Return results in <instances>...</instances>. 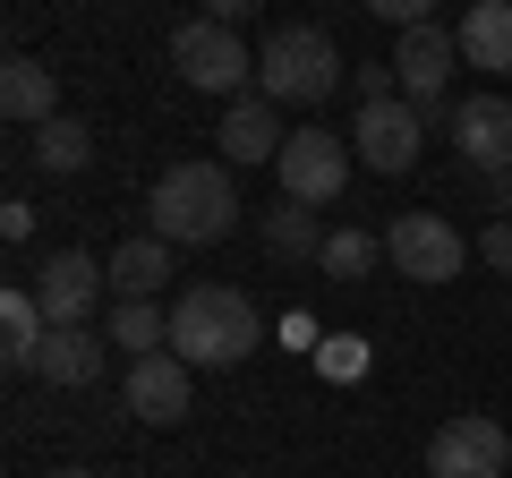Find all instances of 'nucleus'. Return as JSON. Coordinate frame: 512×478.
I'll return each instance as SVG.
<instances>
[{"mask_svg":"<svg viewBox=\"0 0 512 478\" xmlns=\"http://www.w3.org/2000/svg\"><path fill=\"white\" fill-rule=\"evenodd\" d=\"M256 342H265V316L231 282H197V291L171 299V350H180L188 368H239Z\"/></svg>","mask_w":512,"mask_h":478,"instance_id":"f257e3e1","label":"nucleus"},{"mask_svg":"<svg viewBox=\"0 0 512 478\" xmlns=\"http://www.w3.org/2000/svg\"><path fill=\"white\" fill-rule=\"evenodd\" d=\"M146 222L154 239L171 248H214L222 231L239 222V188H231V163H171L146 197Z\"/></svg>","mask_w":512,"mask_h":478,"instance_id":"f03ea898","label":"nucleus"},{"mask_svg":"<svg viewBox=\"0 0 512 478\" xmlns=\"http://www.w3.org/2000/svg\"><path fill=\"white\" fill-rule=\"evenodd\" d=\"M342 43L325 35V26H274V35H265V52H256V94H265V103H325L333 86H342Z\"/></svg>","mask_w":512,"mask_h":478,"instance_id":"7ed1b4c3","label":"nucleus"},{"mask_svg":"<svg viewBox=\"0 0 512 478\" xmlns=\"http://www.w3.org/2000/svg\"><path fill=\"white\" fill-rule=\"evenodd\" d=\"M171 69H180L197 94L239 103L248 77H256V60H248V43H239V26H222V18H180V35H171Z\"/></svg>","mask_w":512,"mask_h":478,"instance_id":"20e7f679","label":"nucleus"},{"mask_svg":"<svg viewBox=\"0 0 512 478\" xmlns=\"http://www.w3.org/2000/svg\"><path fill=\"white\" fill-rule=\"evenodd\" d=\"M350 163H359V154H350V137H333V129H291V146H282V197L291 205H333L350 188Z\"/></svg>","mask_w":512,"mask_h":478,"instance_id":"39448f33","label":"nucleus"},{"mask_svg":"<svg viewBox=\"0 0 512 478\" xmlns=\"http://www.w3.org/2000/svg\"><path fill=\"white\" fill-rule=\"evenodd\" d=\"M384 257H393V274H410V282H453L461 265H470V239L453 231L444 214H393V231H384Z\"/></svg>","mask_w":512,"mask_h":478,"instance_id":"423d86ee","label":"nucleus"},{"mask_svg":"<svg viewBox=\"0 0 512 478\" xmlns=\"http://www.w3.org/2000/svg\"><path fill=\"white\" fill-rule=\"evenodd\" d=\"M504 461H512V436L487 410H461L427 436V478H504Z\"/></svg>","mask_w":512,"mask_h":478,"instance_id":"0eeeda50","label":"nucleus"},{"mask_svg":"<svg viewBox=\"0 0 512 478\" xmlns=\"http://www.w3.org/2000/svg\"><path fill=\"white\" fill-rule=\"evenodd\" d=\"M26 291L43 299L52 333H69V325H86V316H94V299L111 291V274H103V265L86 257V248H52V257L35 265V282H26Z\"/></svg>","mask_w":512,"mask_h":478,"instance_id":"6e6552de","label":"nucleus"},{"mask_svg":"<svg viewBox=\"0 0 512 478\" xmlns=\"http://www.w3.org/2000/svg\"><path fill=\"white\" fill-rule=\"evenodd\" d=\"M419 146H427V120L410 103H367L359 120H350V154H359L367 171H384V180L419 163Z\"/></svg>","mask_w":512,"mask_h":478,"instance_id":"1a4fd4ad","label":"nucleus"},{"mask_svg":"<svg viewBox=\"0 0 512 478\" xmlns=\"http://www.w3.org/2000/svg\"><path fill=\"white\" fill-rule=\"evenodd\" d=\"M188 376H197V368H188L180 350H154V359H128V385H120V402L137 410L146 427H180L188 410H197V402H188Z\"/></svg>","mask_w":512,"mask_h":478,"instance_id":"9d476101","label":"nucleus"},{"mask_svg":"<svg viewBox=\"0 0 512 478\" xmlns=\"http://www.w3.org/2000/svg\"><path fill=\"white\" fill-rule=\"evenodd\" d=\"M453 154H461V171H478V180L512 171V103L504 94H470V103L453 111Z\"/></svg>","mask_w":512,"mask_h":478,"instance_id":"9b49d317","label":"nucleus"},{"mask_svg":"<svg viewBox=\"0 0 512 478\" xmlns=\"http://www.w3.org/2000/svg\"><path fill=\"white\" fill-rule=\"evenodd\" d=\"M282 146H291V129H282V103H265V94H239V103L222 111V163H282Z\"/></svg>","mask_w":512,"mask_h":478,"instance_id":"f8f14e48","label":"nucleus"},{"mask_svg":"<svg viewBox=\"0 0 512 478\" xmlns=\"http://www.w3.org/2000/svg\"><path fill=\"white\" fill-rule=\"evenodd\" d=\"M0 111L18 120V129H43V120H60V69L35 52H9L0 60Z\"/></svg>","mask_w":512,"mask_h":478,"instance_id":"ddd939ff","label":"nucleus"},{"mask_svg":"<svg viewBox=\"0 0 512 478\" xmlns=\"http://www.w3.org/2000/svg\"><path fill=\"white\" fill-rule=\"evenodd\" d=\"M103 368H111V342L94 325H69V333H52L43 342V385H60V393H86V385H103Z\"/></svg>","mask_w":512,"mask_h":478,"instance_id":"4468645a","label":"nucleus"},{"mask_svg":"<svg viewBox=\"0 0 512 478\" xmlns=\"http://www.w3.org/2000/svg\"><path fill=\"white\" fill-rule=\"evenodd\" d=\"M453 43H461V60H470V69L512 77V0H478V9H461Z\"/></svg>","mask_w":512,"mask_h":478,"instance_id":"2eb2a0df","label":"nucleus"},{"mask_svg":"<svg viewBox=\"0 0 512 478\" xmlns=\"http://www.w3.org/2000/svg\"><path fill=\"white\" fill-rule=\"evenodd\" d=\"M171 257H180V248H171V239H120V257H111L103 265V274H111V299H154V291H163V282H171Z\"/></svg>","mask_w":512,"mask_h":478,"instance_id":"dca6fc26","label":"nucleus"},{"mask_svg":"<svg viewBox=\"0 0 512 478\" xmlns=\"http://www.w3.org/2000/svg\"><path fill=\"white\" fill-rule=\"evenodd\" d=\"M43 342H52V316H43V299L18 282V291L0 299V359H9V368H43Z\"/></svg>","mask_w":512,"mask_h":478,"instance_id":"f3484780","label":"nucleus"},{"mask_svg":"<svg viewBox=\"0 0 512 478\" xmlns=\"http://www.w3.org/2000/svg\"><path fill=\"white\" fill-rule=\"evenodd\" d=\"M103 342H120L128 359H154V350H171V308H154V299H111Z\"/></svg>","mask_w":512,"mask_h":478,"instance_id":"a211bd4d","label":"nucleus"},{"mask_svg":"<svg viewBox=\"0 0 512 478\" xmlns=\"http://www.w3.org/2000/svg\"><path fill=\"white\" fill-rule=\"evenodd\" d=\"M325 239L333 231H316V214H308V205H291V197L265 214V248H274L282 265H316V257H325Z\"/></svg>","mask_w":512,"mask_h":478,"instance_id":"6ab92c4d","label":"nucleus"},{"mask_svg":"<svg viewBox=\"0 0 512 478\" xmlns=\"http://www.w3.org/2000/svg\"><path fill=\"white\" fill-rule=\"evenodd\" d=\"M35 163L52 171V180H69V171H86V163H94V129L77 120V111H60V120H43V129H35Z\"/></svg>","mask_w":512,"mask_h":478,"instance_id":"aec40b11","label":"nucleus"},{"mask_svg":"<svg viewBox=\"0 0 512 478\" xmlns=\"http://www.w3.org/2000/svg\"><path fill=\"white\" fill-rule=\"evenodd\" d=\"M376 257H384L376 231H333L316 265H325V282H367V274H376Z\"/></svg>","mask_w":512,"mask_h":478,"instance_id":"412c9836","label":"nucleus"},{"mask_svg":"<svg viewBox=\"0 0 512 478\" xmlns=\"http://www.w3.org/2000/svg\"><path fill=\"white\" fill-rule=\"evenodd\" d=\"M478 257H487V265H504V274H512V222H487V231H478Z\"/></svg>","mask_w":512,"mask_h":478,"instance_id":"4be33fe9","label":"nucleus"},{"mask_svg":"<svg viewBox=\"0 0 512 478\" xmlns=\"http://www.w3.org/2000/svg\"><path fill=\"white\" fill-rule=\"evenodd\" d=\"M487 188V205H495V222H512V171H495V180H478Z\"/></svg>","mask_w":512,"mask_h":478,"instance_id":"5701e85b","label":"nucleus"},{"mask_svg":"<svg viewBox=\"0 0 512 478\" xmlns=\"http://www.w3.org/2000/svg\"><path fill=\"white\" fill-rule=\"evenodd\" d=\"M52 478H94V470H52Z\"/></svg>","mask_w":512,"mask_h":478,"instance_id":"b1692460","label":"nucleus"},{"mask_svg":"<svg viewBox=\"0 0 512 478\" xmlns=\"http://www.w3.org/2000/svg\"><path fill=\"white\" fill-rule=\"evenodd\" d=\"M239 478H256V470H239Z\"/></svg>","mask_w":512,"mask_h":478,"instance_id":"393cba45","label":"nucleus"}]
</instances>
